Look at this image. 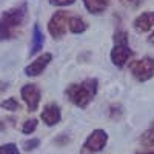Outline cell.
<instances>
[{
  "label": "cell",
  "instance_id": "6da1fadb",
  "mask_svg": "<svg viewBox=\"0 0 154 154\" xmlns=\"http://www.w3.org/2000/svg\"><path fill=\"white\" fill-rule=\"evenodd\" d=\"M26 16H28V5L25 2L3 11L0 14V42L11 40V38L17 37V32L23 26Z\"/></svg>",
  "mask_w": 154,
  "mask_h": 154
},
{
  "label": "cell",
  "instance_id": "7a4b0ae2",
  "mask_svg": "<svg viewBox=\"0 0 154 154\" xmlns=\"http://www.w3.org/2000/svg\"><path fill=\"white\" fill-rule=\"evenodd\" d=\"M97 91H99V80L94 77H88L82 82L71 83L65 89V94L68 100L77 108H86L94 100Z\"/></svg>",
  "mask_w": 154,
  "mask_h": 154
},
{
  "label": "cell",
  "instance_id": "3957f363",
  "mask_svg": "<svg viewBox=\"0 0 154 154\" xmlns=\"http://www.w3.org/2000/svg\"><path fill=\"white\" fill-rule=\"evenodd\" d=\"M130 72L139 82H146L154 75V59L145 56L142 59L133 60L130 63Z\"/></svg>",
  "mask_w": 154,
  "mask_h": 154
},
{
  "label": "cell",
  "instance_id": "277c9868",
  "mask_svg": "<svg viewBox=\"0 0 154 154\" xmlns=\"http://www.w3.org/2000/svg\"><path fill=\"white\" fill-rule=\"evenodd\" d=\"M106 143H108V133L105 130L97 128V130H94L86 137L80 154H96L103 149L106 146Z\"/></svg>",
  "mask_w": 154,
  "mask_h": 154
},
{
  "label": "cell",
  "instance_id": "5b68a950",
  "mask_svg": "<svg viewBox=\"0 0 154 154\" xmlns=\"http://www.w3.org/2000/svg\"><path fill=\"white\" fill-rule=\"evenodd\" d=\"M68 20H69V16L66 11L63 9L56 11L48 22V32L54 38H62L68 31Z\"/></svg>",
  "mask_w": 154,
  "mask_h": 154
},
{
  "label": "cell",
  "instance_id": "8992f818",
  "mask_svg": "<svg viewBox=\"0 0 154 154\" xmlns=\"http://www.w3.org/2000/svg\"><path fill=\"white\" fill-rule=\"evenodd\" d=\"M20 94L23 102L26 103V108L29 112L37 111L38 105H40V99H42V91L35 83H26L23 85L20 89Z\"/></svg>",
  "mask_w": 154,
  "mask_h": 154
},
{
  "label": "cell",
  "instance_id": "52a82bcc",
  "mask_svg": "<svg viewBox=\"0 0 154 154\" xmlns=\"http://www.w3.org/2000/svg\"><path fill=\"white\" fill-rule=\"evenodd\" d=\"M133 54L134 53H133V49L130 48V45H114L112 49H111L109 57H111V62H112L114 66L123 68Z\"/></svg>",
  "mask_w": 154,
  "mask_h": 154
},
{
  "label": "cell",
  "instance_id": "ba28073f",
  "mask_svg": "<svg viewBox=\"0 0 154 154\" xmlns=\"http://www.w3.org/2000/svg\"><path fill=\"white\" fill-rule=\"evenodd\" d=\"M51 60H53V54L51 53H43L42 56H38L34 62H31L29 65L25 68V75H28V77L40 75L46 69V66L51 63Z\"/></svg>",
  "mask_w": 154,
  "mask_h": 154
},
{
  "label": "cell",
  "instance_id": "9c48e42d",
  "mask_svg": "<svg viewBox=\"0 0 154 154\" xmlns=\"http://www.w3.org/2000/svg\"><path fill=\"white\" fill-rule=\"evenodd\" d=\"M40 119L46 126H54L62 120V109L56 102H49L43 106V111L40 114Z\"/></svg>",
  "mask_w": 154,
  "mask_h": 154
},
{
  "label": "cell",
  "instance_id": "30bf717a",
  "mask_svg": "<svg viewBox=\"0 0 154 154\" xmlns=\"http://www.w3.org/2000/svg\"><path fill=\"white\" fill-rule=\"evenodd\" d=\"M133 26L137 32H148L154 28V11H145L133 20Z\"/></svg>",
  "mask_w": 154,
  "mask_h": 154
},
{
  "label": "cell",
  "instance_id": "8fae6325",
  "mask_svg": "<svg viewBox=\"0 0 154 154\" xmlns=\"http://www.w3.org/2000/svg\"><path fill=\"white\" fill-rule=\"evenodd\" d=\"M45 45V34L43 31L40 29V26H38V23H34L32 26V38H31V49H29V54L34 56L37 54L38 51H40Z\"/></svg>",
  "mask_w": 154,
  "mask_h": 154
},
{
  "label": "cell",
  "instance_id": "7c38bea8",
  "mask_svg": "<svg viewBox=\"0 0 154 154\" xmlns=\"http://www.w3.org/2000/svg\"><path fill=\"white\" fill-rule=\"evenodd\" d=\"M109 2L111 0H83V5L91 14L100 16V14H103L105 9L109 6Z\"/></svg>",
  "mask_w": 154,
  "mask_h": 154
},
{
  "label": "cell",
  "instance_id": "4fadbf2b",
  "mask_svg": "<svg viewBox=\"0 0 154 154\" xmlns=\"http://www.w3.org/2000/svg\"><path fill=\"white\" fill-rule=\"evenodd\" d=\"M68 29L72 34H82L88 29V23L80 16H74V17H69L68 20Z\"/></svg>",
  "mask_w": 154,
  "mask_h": 154
},
{
  "label": "cell",
  "instance_id": "5bb4252c",
  "mask_svg": "<svg viewBox=\"0 0 154 154\" xmlns=\"http://www.w3.org/2000/svg\"><path fill=\"white\" fill-rule=\"evenodd\" d=\"M140 143H142V146L149 148V149L154 148V126L148 128L146 131L142 133V136H140Z\"/></svg>",
  "mask_w": 154,
  "mask_h": 154
},
{
  "label": "cell",
  "instance_id": "9a60e30c",
  "mask_svg": "<svg viewBox=\"0 0 154 154\" xmlns=\"http://www.w3.org/2000/svg\"><path fill=\"white\" fill-rule=\"evenodd\" d=\"M37 125H38V120L34 119V117L25 120L23 125H22V133H23V134H32V133L37 130Z\"/></svg>",
  "mask_w": 154,
  "mask_h": 154
},
{
  "label": "cell",
  "instance_id": "2e32d148",
  "mask_svg": "<svg viewBox=\"0 0 154 154\" xmlns=\"http://www.w3.org/2000/svg\"><path fill=\"white\" fill-rule=\"evenodd\" d=\"M0 106H2L3 109H6V111H17V109H20V103L14 97H9L6 100H2V102H0Z\"/></svg>",
  "mask_w": 154,
  "mask_h": 154
},
{
  "label": "cell",
  "instance_id": "e0dca14e",
  "mask_svg": "<svg viewBox=\"0 0 154 154\" xmlns=\"http://www.w3.org/2000/svg\"><path fill=\"white\" fill-rule=\"evenodd\" d=\"M114 45H128V32L123 29H117L114 32Z\"/></svg>",
  "mask_w": 154,
  "mask_h": 154
},
{
  "label": "cell",
  "instance_id": "ac0fdd59",
  "mask_svg": "<svg viewBox=\"0 0 154 154\" xmlns=\"http://www.w3.org/2000/svg\"><path fill=\"white\" fill-rule=\"evenodd\" d=\"M38 145H40V139H37V137H31V139L23 140L22 148H23L25 151H32V149L38 148Z\"/></svg>",
  "mask_w": 154,
  "mask_h": 154
},
{
  "label": "cell",
  "instance_id": "d6986e66",
  "mask_svg": "<svg viewBox=\"0 0 154 154\" xmlns=\"http://www.w3.org/2000/svg\"><path fill=\"white\" fill-rule=\"evenodd\" d=\"M122 114H123V108L120 103H112L109 106V117L114 119V120H117L122 117Z\"/></svg>",
  "mask_w": 154,
  "mask_h": 154
},
{
  "label": "cell",
  "instance_id": "ffe728a7",
  "mask_svg": "<svg viewBox=\"0 0 154 154\" xmlns=\"http://www.w3.org/2000/svg\"><path fill=\"white\" fill-rule=\"evenodd\" d=\"M0 154H20L16 143H3L0 145Z\"/></svg>",
  "mask_w": 154,
  "mask_h": 154
},
{
  "label": "cell",
  "instance_id": "44dd1931",
  "mask_svg": "<svg viewBox=\"0 0 154 154\" xmlns=\"http://www.w3.org/2000/svg\"><path fill=\"white\" fill-rule=\"evenodd\" d=\"M75 0H49V3L53 6H69Z\"/></svg>",
  "mask_w": 154,
  "mask_h": 154
},
{
  "label": "cell",
  "instance_id": "7402d4cb",
  "mask_svg": "<svg viewBox=\"0 0 154 154\" xmlns=\"http://www.w3.org/2000/svg\"><path fill=\"white\" fill-rule=\"evenodd\" d=\"M120 3H123L125 6H130V8H137L142 3V0H120Z\"/></svg>",
  "mask_w": 154,
  "mask_h": 154
},
{
  "label": "cell",
  "instance_id": "603a6c76",
  "mask_svg": "<svg viewBox=\"0 0 154 154\" xmlns=\"http://www.w3.org/2000/svg\"><path fill=\"white\" fill-rule=\"evenodd\" d=\"M54 142H56L57 145H65V143L69 142V137H68L66 134H59V137L54 140Z\"/></svg>",
  "mask_w": 154,
  "mask_h": 154
},
{
  "label": "cell",
  "instance_id": "cb8c5ba5",
  "mask_svg": "<svg viewBox=\"0 0 154 154\" xmlns=\"http://www.w3.org/2000/svg\"><path fill=\"white\" fill-rule=\"evenodd\" d=\"M8 86H9V83H8V82H2V80H0V94L5 93L6 89H8Z\"/></svg>",
  "mask_w": 154,
  "mask_h": 154
},
{
  "label": "cell",
  "instance_id": "d4e9b609",
  "mask_svg": "<svg viewBox=\"0 0 154 154\" xmlns=\"http://www.w3.org/2000/svg\"><path fill=\"white\" fill-rule=\"evenodd\" d=\"M148 43L149 45H154V31L149 34V37H148Z\"/></svg>",
  "mask_w": 154,
  "mask_h": 154
},
{
  "label": "cell",
  "instance_id": "484cf974",
  "mask_svg": "<svg viewBox=\"0 0 154 154\" xmlns=\"http://www.w3.org/2000/svg\"><path fill=\"white\" fill-rule=\"evenodd\" d=\"M137 154H154V148L152 149H146V151H139Z\"/></svg>",
  "mask_w": 154,
  "mask_h": 154
},
{
  "label": "cell",
  "instance_id": "4316f807",
  "mask_svg": "<svg viewBox=\"0 0 154 154\" xmlns=\"http://www.w3.org/2000/svg\"><path fill=\"white\" fill-rule=\"evenodd\" d=\"M5 128H6V123H3L2 120H0V131H3Z\"/></svg>",
  "mask_w": 154,
  "mask_h": 154
}]
</instances>
